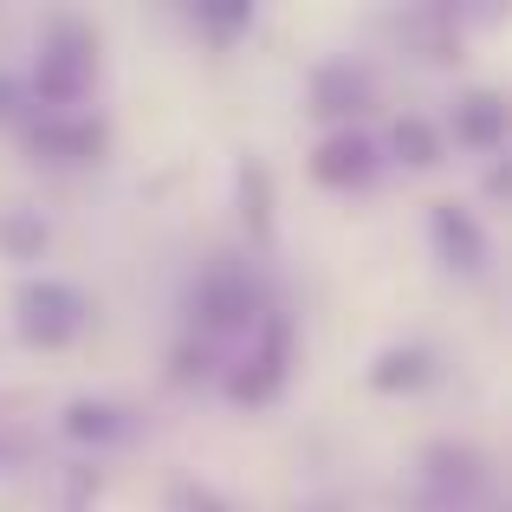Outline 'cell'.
<instances>
[{
    "mask_svg": "<svg viewBox=\"0 0 512 512\" xmlns=\"http://www.w3.org/2000/svg\"><path fill=\"white\" fill-rule=\"evenodd\" d=\"M454 137H461L467 150H500V137H506V104L493 98V91H467V98L454 104Z\"/></svg>",
    "mask_w": 512,
    "mask_h": 512,
    "instance_id": "7",
    "label": "cell"
},
{
    "mask_svg": "<svg viewBox=\"0 0 512 512\" xmlns=\"http://www.w3.org/2000/svg\"><path fill=\"white\" fill-rule=\"evenodd\" d=\"M389 150H396L402 163L428 169V163H435V130H428L422 117H402V124H396V137H389Z\"/></svg>",
    "mask_w": 512,
    "mask_h": 512,
    "instance_id": "13",
    "label": "cell"
},
{
    "mask_svg": "<svg viewBox=\"0 0 512 512\" xmlns=\"http://www.w3.org/2000/svg\"><path fill=\"white\" fill-rule=\"evenodd\" d=\"M370 383L389 389V396H396V389H422V383H428V350H422V344L383 350V357H376V370H370Z\"/></svg>",
    "mask_w": 512,
    "mask_h": 512,
    "instance_id": "11",
    "label": "cell"
},
{
    "mask_svg": "<svg viewBox=\"0 0 512 512\" xmlns=\"http://www.w3.org/2000/svg\"><path fill=\"white\" fill-rule=\"evenodd\" d=\"M363 98H370V78H363L357 65H325V72L312 78V111H318V117L363 111Z\"/></svg>",
    "mask_w": 512,
    "mask_h": 512,
    "instance_id": "9",
    "label": "cell"
},
{
    "mask_svg": "<svg viewBox=\"0 0 512 512\" xmlns=\"http://www.w3.org/2000/svg\"><path fill=\"white\" fill-rule=\"evenodd\" d=\"M33 150L46 156V163H98L104 156V130L98 124H39Z\"/></svg>",
    "mask_w": 512,
    "mask_h": 512,
    "instance_id": "8",
    "label": "cell"
},
{
    "mask_svg": "<svg viewBox=\"0 0 512 512\" xmlns=\"http://www.w3.org/2000/svg\"><path fill=\"white\" fill-rule=\"evenodd\" d=\"M130 428V409H117V402H72L65 409V435L72 441H117Z\"/></svg>",
    "mask_w": 512,
    "mask_h": 512,
    "instance_id": "10",
    "label": "cell"
},
{
    "mask_svg": "<svg viewBox=\"0 0 512 512\" xmlns=\"http://www.w3.org/2000/svg\"><path fill=\"white\" fill-rule=\"evenodd\" d=\"M175 512H234V506L208 487H175Z\"/></svg>",
    "mask_w": 512,
    "mask_h": 512,
    "instance_id": "14",
    "label": "cell"
},
{
    "mask_svg": "<svg viewBox=\"0 0 512 512\" xmlns=\"http://www.w3.org/2000/svg\"><path fill=\"white\" fill-rule=\"evenodd\" d=\"M195 26H214V33H234V26H247V7H195Z\"/></svg>",
    "mask_w": 512,
    "mask_h": 512,
    "instance_id": "15",
    "label": "cell"
},
{
    "mask_svg": "<svg viewBox=\"0 0 512 512\" xmlns=\"http://www.w3.org/2000/svg\"><path fill=\"white\" fill-rule=\"evenodd\" d=\"M20 111V85H13V78H0V117H13Z\"/></svg>",
    "mask_w": 512,
    "mask_h": 512,
    "instance_id": "17",
    "label": "cell"
},
{
    "mask_svg": "<svg viewBox=\"0 0 512 512\" xmlns=\"http://www.w3.org/2000/svg\"><path fill=\"white\" fill-rule=\"evenodd\" d=\"M247 221L266 227V175L260 169H247Z\"/></svg>",
    "mask_w": 512,
    "mask_h": 512,
    "instance_id": "16",
    "label": "cell"
},
{
    "mask_svg": "<svg viewBox=\"0 0 512 512\" xmlns=\"http://www.w3.org/2000/svg\"><path fill=\"white\" fill-rule=\"evenodd\" d=\"M91 318L85 292L78 286H59V279H33L20 286V338L39 344V350H59L65 338H78Z\"/></svg>",
    "mask_w": 512,
    "mask_h": 512,
    "instance_id": "3",
    "label": "cell"
},
{
    "mask_svg": "<svg viewBox=\"0 0 512 512\" xmlns=\"http://www.w3.org/2000/svg\"><path fill=\"white\" fill-rule=\"evenodd\" d=\"M0 253L7 260H33V253H46V221H33V214H0Z\"/></svg>",
    "mask_w": 512,
    "mask_h": 512,
    "instance_id": "12",
    "label": "cell"
},
{
    "mask_svg": "<svg viewBox=\"0 0 512 512\" xmlns=\"http://www.w3.org/2000/svg\"><path fill=\"white\" fill-rule=\"evenodd\" d=\"M195 325H201V338L253 325V279L240 273V266H214V273L195 286Z\"/></svg>",
    "mask_w": 512,
    "mask_h": 512,
    "instance_id": "4",
    "label": "cell"
},
{
    "mask_svg": "<svg viewBox=\"0 0 512 512\" xmlns=\"http://www.w3.org/2000/svg\"><path fill=\"white\" fill-rule=\"evenodd\" d=\"M98 78V33L85 20H52L39 39V65H33V91L46 104H78Z\"/></svg>",
    "mask_w": 512,
    "mask_h": 512,
    "instance_id": "1",
    "label": "cell"
},
{
    "mask_svg": "<svg viewBox=\"0 0 512 512\" xmlns=\"http://www.w3.org/2000/svg\"><path fill=\"white\" fill-rule=\"evenodd\" d=\"M428 227H435V253H441L448 273H480V266H487V234H480V221L461 201H435Z\"/></svg>",
    "mask_w": 512,
    "mask_h": 512,
    "instance_id": "5",
    "label": "cell"
},
{
    "mask_svg": "<svg viewBox=\"0 0 512 512\" xmlns=\"http://www.w3.org/2000/svg\"><path fill=\"white\" fill-rule=\"evenodd\" d=\"M312 175H318L325 188H363V182L376 175V143L363 137V130H338V137L318 143Z\"/></svg>",
    "mask_w": 512,
    "mask_h": 512,
    "instance_id": "6",
    "label": "cell"
},
{
    "mask_svg": "<svg viewBox=\"0 0 512 512\" xmlns=\"http://www.w3.org/2000/svg\"><path fill=\"white\" fill-rule=\"evenodd\" d=\"M305 512H344V506H331V500H325V506H305Z\"/></svg>",
    "mask_w": 512,
    "mask_h": 512,
    "instance_id": "18",
    "label": "cell"
},
{
    "mask_svg": "<svg viewBox=\"0 0 512 512\" xmlns=\"http://www.w3.org/2000/svg\"><path fill=\"white\" fill-rule=\"evenodd\" d=\"M286 370H292V325H286V312H260L253 344L227 370V396L234 402H273L286 389Z\"/></svg>",
    "mask_w": 512,
    "mask_h": 512,
    "instance_id": "2",
    "label": "cell"
}]
</instances>
